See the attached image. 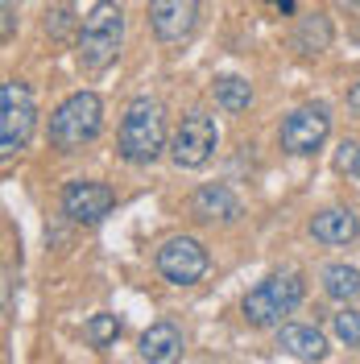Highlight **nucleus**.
I'll return each mask as SVG.
<instances>
[{
	"mask_svg": "<svg viewBox=\"0 0 360 364\" xmlns=\"http://www.w3.org/2000/svg\"><path fill=\"white\" fill-rule=\"evenodd\" d=\"M125 42V9L116 0H100L91 4V13L79 25V38H75V58L88 75H100L116 63Z\"/></svg>",
	"mask_w": 360,
	"mask_h": 364,
	"instance_id": "nucleus-1",
	"label": "nucleus"
},
{
	"mask_svg": "<svg viewBox=\"0 0 360 364\" xmlns=\"http://www.w3.org/2000/svg\"><path fill=\"white\" fill-rule=\"evenodd\" d=\"M166 149V112L154 95H137L120 120V158L129 166H149Z\"/></svg>",
	"mask_w": 360,
	"mask_h": 364,
	"instance_id": "nucleus-2",
	"label": "nucleus"
},
{
	"mask_svg": "<svg viewBox=\"0 0 360 364\" xmlns=\"http://www.w3.org/2000/svg\"><path fill=\"white\" fill-rule=\"evenodd\" d=\"M104 129V100L95 91H75L50 116V145L58 154H79Z\"/></svg>",
	"mask_w": 360,
	"mask_h": 364,
	"instance_id": "nucleus-3",
	"label": "nucleus"
},
{
	"mask_svg": "<svg viewBox=\"0 0 360 364\" xmlns=\"http://www.w3.org/2000/svg\"><path fill=\"white\" fill-rule=\"evenodd\" d=\"M307 298V282H302V273H270L265 282H257L253 290L245 294L240 302V311L253 327H273V323H282L286 315L298 311V302Z\"/></svg>",
	"mask_w": 360,
	"mask_h": 364,
	"instance_id": "nucleus-4",
	"label": "nucleus"
},
{
	"mask_svg": "<svg viewBox=\"0 0 360 364\" xmlns=\"http://www.w3.org/2000/svg\"><path fill=\"white\" fill-rule=\"evenodd\" d=\"M38 129V104L33 91L25 87L21 79H9L0 87V154L13 158L29 145V136Z\"/></svg>",
	"mask_w": 360,
	"mask_h": 364,
	"instance_id": "nucleus-5",
	"label": "nucleus"
},
{
	"mask_svg": "<svg viewBox=\"0 0 360 364\" xmlns=\"http://www.w3.org/2000/svg\"><path fill=\"white\" fill-rule=\"evenodd\" d=\"M327 136H332V112H327V104H302V108H294V112L282 120V129H277L282 149L294 154V158H307V154L323 149Z\"/></svg>",
	"mask_w": 360,
	"mask_h": 364,
	"instance_id": "nucleus-6",
	"label": "nucleus"
},
{
	"mask_svg": "<svg viewBox=\"0 0 360 364\" xmlns=\"http://www.w3.org/2000/svg\"><path fill=\"white\" fill-rule=\"evenodd\" d=\"M216 145H220L216 120H211L207 112H191L179 124L174 141H170V158H174V166H179V170H199V166H207V161H211Z\"/></svg>",
	"mask_w": 360,
	"mask_h": 364,
	"instance_id": "nucleus-7",
	"label": "nucleus"
},
{
	"mask_svg": "<svg viewBox=\"0 0 360 364\" xmlns=\"http://www.w3.org/2000/svg\"><path fill=\"white\" fill-rule=\"evenodd\" d=\"M211 265V257L195 236H170L158 249V273L170 286H195L203 282V273Z\"/></svg>",
	"mask_w": 360,
	"mask_h": 364,
	"instance_id": "nucleus-8",
	"label": "nucleus"
},
{
	"mask_svg": "<svg viewBox=\"0 0 360 364\" xmlns=\"http://www.w3.org/2000/svg\"><path fill=\"white\" fill-rule=\"evenodd\" d=\"M116 207V191L108 182H91V178H75L63 191V215L75 224H100L108 211Z\"/></svg>",
	"mask_w": 360,
	"mask_h": 364,
	"instance_id": "nucleus-9",
	"label": "nucleus"
},
{
	"mask_svg": "<svg viewBox=\"0 0 360 364\" xmlns=\"http://www.w3.org/2000/svg\"><path fill=\"white\" fill-rule=\"evenodd\" d=\"M149 25H154L158 42H186L199 25V0H149Z\"/></svg>",
	"mask_w": 360,
	"mask_h": 364,
	"instance_id": "nucleus-10",
	"label": "nucleus"
},
{
	"mask_svg": "<svg viewBox=\"0 0 360 364\" xmlns=\"http://www.w3.org/2000/svg\"><path fill=\"white\" fill-rule=\"evenodd\" d=\"M191 215L203 220V224H232V220H240V199L228 191L224 182H207L195 191V199H191Z\"/></svg>",
	"mask_w": 360,
	"mask_h": 364,
	"instance_id": "nucleus-11",
	"label": "nucleus"
},
{
	"mask_svg": "<svg viewBox=\"0 0 360 364\" xmlns=\"http://www.w3.org/2000/svg\"><path fill=\"white\" fill-rule=\"evenodd\" d=\"M356 232H360V220L352 207H327V211H319L315 220H311V236H315L319 245H332V249L352 245Z\"/></svg>",
	"mask_w": 360,
	"mask_h": 364,
	"instance_id": "nucleus-12",
	"label": "nucleus"
},
{
	"mask_svg": "<svg viewBox=\"0 0 360 364\" xmlns=\"http://www.w3.org/2000/svg\"><path fill=\"white\" fill-rule=\"evenodd\" d=\"M277 348L286 356H294V360H323L327 356V340H323V331L311 327V323H286L277 331Z\"/></svg>",
	"mask_w": 360,
	"mask_h": 364,
	"instance_id": "nucleus-13",
	"label": "nucleus"
},
{
	"mask_svg": "<svg viewBox=\"0 0 360 364\" xmlns=\"http://www.w3.org/2000/svg\"><path fill=\"white\" fill-rule=\"evenodd\" d=\"M137 352H141V360H149V364H174L182 356V331L174 323H154L141 336Z\"/></svg>",
	"mask_w": 360,
	"mask_h": 364,
	"instance_id": "nucleus-14",
	"label": "nucleus"
},
{
	"mask_svg": "<svg viewBox=\"0 0 360 364\" xmlns=\"http://www.w3.org/2000/svg\"><path fill=\"white\" fill-rule=\"evenodd\" d=\"M323 290H327V298H336V302L360 298V269L356 265H344V261L327 265L323 269Z\"/></svg>",
	"mask_w": 360,
	"mask_h": 364,
	"instance_id": "nucleus-15",
	"label": "nucleus"
},
{
	"mask_svg": "<svg viewBox=\"0 0 360 364\" xmlns=\"http://www.w3.org/2000/svg\"><path fill=\"white\" fill-rule=\"evenodd\" d=\"M216 104H220L224 112H245L248 104H253L248 79H240V75H220V79H216Z\"/></svg>",
	"mask_w": 360,
	"mask_h": 364,
	"instance_id": "nucleus-16",
	"label": "nucleus"
},
{
	"mask_svg": "<svg viewBox=\"0 0 360 364\" xmlns=\"http://www.w3.org/2000/svg\"><path fill=\"white\" fill-rule=\"evenodd\" d=\"M327 42H332V25H327V17H302V25H298V33H294V46L302 50V54H323L327 50Z\"/></svg>",
	"mask_w": 360,
	"mask_h": 364,
	"instance_id": "nucleus-17",
	"label": "nucleus"
},
{
	"mask_svg": "<svg viewBox=\"0 0 360 364\" xmlns=\"http://www.w3.org/2000/svg\"><path fill=\"white\" fill-rule=\"evenodd\" d=\"M332 331H336V340L344 343V348H356L360 352V311L344 306L339 315H332Z\"/></svg>",
	"mask_w": 360,
	"mask_h": 364,
	"instance_id": "nucleus-18",
	"label": "nucleus"
},
{
	"mask_svg": "<svg viewBox=\"0 0 360 364\" xmlns=\"http://www.w3.org/2000/svg\"><path fill=\"white\" fill-rule=\"evenodd\" d=\"M116 336H120V318L116 315H95L88 323V343L91 348H108Z\"/></svg>",
	"mask_w": 360,
	"mask_h": 364,
	"instance_id": "nucleus-19",
	"label": "nucleus"
},
{
	"mask_svg": "<svg viewBox=\"0 0 360 364\" xmlns=\"http://www.w3.org/2000/svg\"><path fill=\"white\" fill-rule=\"evenodd\" d=\"M356 161H360V145L344 141L339 145V158H336V170H356Z\"/></svg>",
	"mask_w": 360,
	"mask_h": 364,
	"instance_id": "nucleus-20",
	"label": "nucleus"
},
{
	"mask_svg": "<svg viewBox=\"0 0 360 364\" xmlns=\"http://www.w3.org/2000/svg\"><path fill=\"white\" fill-rule=\"evenodd\" d=\"M17 33V9H13V0H4V42Z\"/></svg>",
	"mask_w": 360,
	"mask_h": 364,
	"instance_id": "nucleus-21",
	"label": "nucleus"
},
{
	"mask_svg": "<svg viewBox=\"0 0 360 364\" xmlns=\"http://www.w3.org/2000/svg\"><path fill=\"white\" fill-rule=\"evenodd\" d=\"M67 25H70V13H67V9H58V13H54V38H63V33H67Z\"/></svg>",
	"mask_w": 360,
	"mask_h": 364,
	"instance_id": "nucleus-22",
	"label": "nucleus"
},
{
	"mask_svg": "<svg viewBox=\"0 0 360 364\" xmlns=\"http://www.w3.org/2000/svg\"><path fill=\"white\" fill-rule=\"evenodd\" d=\"M348 108H352V116L360 120V83H356L352 91H348Z\"/></svg>",
	"mask_w": 360,
	"mask_h": 364,
	"instance_id": "nucleus-23",
	"label": "nucleus"
},
{
	"mask_svg": "<svg viewBox=\"0 0 360 364\" xmlns=\"http://www.w3.org/2000/svg\"><path fill=\"white\" fill-rule=\"evenodd\" d=\"M270 4H277L282 13H294V4H298V0H270Z\"/></svg>",
	"mask_w": 360,
	"mask_h": 364,
	"instance_id": "nucleus-24",
	"label": "nucleus"
},
{
	"mask_svg": "<svg viewBox=\"0 0 360 364\" xmlns=\"http://www.w3.org/2000/svg\"><path fill=\"white\" fill-rule=\"evenodd\" d=\"M339 9H360V0H336Z\"/></svg>",
	"mask_w": 360,
	"mask_h": 364,
	"instance_id": "nucleus-25",
	"label": "nucleus"
},
{
	"mask_svg": "<svg viewBox=\"0 0 360 364\" xmlns=\"http://www.w3.org/2000/svg\"><path fill=\"white\" fill-rule=\"evenodd\" d=\"M356 174H360V161H356Z\"/></svg>",
	"mask_w": 360,
	"mask_h": 364,
	"instance_id": "nucleus-26",
	"label": "nucleus"
}]
</instances>
